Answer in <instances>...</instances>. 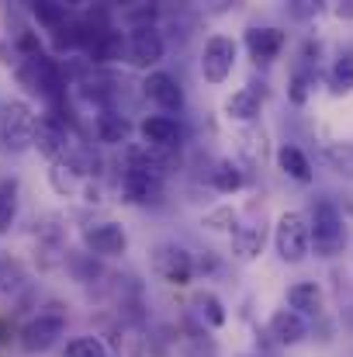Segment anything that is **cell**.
Here are the masks:
<instances>
[{"instance_id": "12", "label": "cell", "mask_w": 353, "mask_h": 357, "mask_svg": "<svg viewBox=\"0 0 353 357\" xmlns=\"http://www.w3.org/2000/svg\"><path fill=\"white\" fill-rule=\"evenodd\" d=\"M84 246L91 257H121L128 253V233L118 222H94L84 229Z\"/></svg>"}, {"instance_id": "30", "label": "cell", "mask_w": 353, "mask_h": 357, "mask_svg": "<svg viewBox=\"0 0 353 357\" xmlns=\"http://www.w3.org/2000/svg\"><path fill=\"white\" fill-rule=\"evenodd\" d=\"M66 357H111L101 337H77L66 344Z\"/></svg>"}, {"instance_id": "16", "label": "cell", "mask_w": 353, "mask_h": 357, "mask_svg": "<svg viewBox=\"0 0 353 357\" xmlns=\"http://www.w3.org/2000/svg\"><path fill=\"white\" fill-rule=\"evenodd\" d=\"M226 119L229 121H256L263 112V94L256 87H239L226 98Z\"/></svg>"}, {"instance_id": "6", "label": "cell", "mask_w": 353, "mask_h": 357, "mask_svg": "<svg viewBox=\"0 0 353 357\" xmlns=\"http://www.w3.org/2000/svg\"><path fill=\"white\" fill-rule=\"evenodd\" d=\"M149 264H152V274H156L159 281L173 284V288L191 284L194 274H198V271H194V253L184 250V246H177V243H159V246H152Z\"/></svg>"}, {"instance_id": "25", "label": "cell", "mask_w": 353, "mask_h": 357, "mask_svg": "<svg viewBox=\"0 0 353 357\" xmlns=\"http://www.w3.org/2000/svg\"><path fill=\"white\" fill-rule=\"evenodd\" d=\"M322 160L333 174L340 177H353V142H329L322 149Z\"/></svg>"}, {"instance_id": "5", "label": "cell", "mask_w": 353, "mask_h": 357, "mask_svg": "<svg viewBox=\"0 0 353 357\" xmlns=\"http://www.w3.org/2000/svg\"><path fill=\"white\" fill-rule=\"evenodd\" d=\"M35 125L38 115L31 112V105L24 101H7L0 108V142L10 153H24L35 146Z\"/></svg>"}, {"instance_id": "24", "label": "cell", "mask_w": 353, "mask_h": 357, "mask_svg": "<svg viewBox=\"0 0 353 357\" xmlns=\"http://www.w3.org/2000/svg\"><path fill=\"white\" fill-rule=\"evenodd\" d=\"M212 184H215V191H222V195H235V191L246 184V174L235 167L233 160H219L215 170H212Z\"/></svg>"}, {"instance_id": "13", "label": "cell", "mask_w": 353, "mask_h": 357, "mask_svg": "<svg viewBox=\"0 0 353 357\" xmlns=\"http://www.w3.org/2000/svg\"><path fill=\"white\" fill-rule=\"evenodd\" d=\"M139 135L146 149H177L180 146V121L170 115H146L139 121Z\"/></svg>"}, {"instance_id": "14", "label": "cell", "mask_w": 353, "mask_h": 357, "mask_svg": "<svg viewBox=\"0 0 353 357\" xmlns=\"http://www.w3.org/2000/svg\"><path fill=\"white\" fill-rule=\"evenodd\" d=\"M242 42H246V49H249V56H253L256 63H274V59L281 56L288 35H284L281 28L263 24V28H246V38H242Z\"/></svg>"}, {"instance_id": "7", "label": "cell", "mask_w": 353, "mask_h": 357, "mask_svg": "<svg viewBox=\"0 0 353 357\" xmlns=\"http://www.w3.org/2000/svg\"><path fill=\"white\" fill-rule=\"evenodd\" d=\"M235 56H239V45L233 35H212L201 49V77L212 87L226 84L235 70Z\"/></svg>"}, {"instance_id": "21", "label": "cell", "mask_w": 353, "mask_h": 357, "mask_svg": "<svg viewBox=\"0 0 353 357\" xmlns=\"http://www.w3.org/2000/svg\"><path fill=\"white\" fill-rule=\"evenodd\" d=\"M121 52H125V38H121V31H115V28L101 31L91 42V49H87L91 63H115V59H121Z\"/></svg>"}, {"instance_id": "2", "label": "cell", "mask_w": 353, "mask_h": 357, "mask_svg": "<svg viewBox=\"0 0 353 357\" xmlns=\"http://www.w3.org/2000/svg\"><path fill=\"white\" fill-rule=\"evenodd\" d=\"M121 195L132 205H156L163 198V170L149 160V153H132L121 170Z\"/></svg>"}, {"instance_id": "22", "label": "cell", "mask_w": 353, "mask_h": 357, "mask_svg": "<svg viewBox=\"0 0 353 357\" xmlns=\"http://www.w3.org/2000/svg\"><path fill=\"white\" fill-rule=\"evenodd\" d=\"M31 14H35V21H38L42 28H49V31H63V28L73 21V17H70V3H56V0L35 3Z\"/></svg>"}, {"instance_id": "29", "label": "cell", "mask_w": 353, "mask_h": 357, "mask_svg": "<svg viewBox=\"0 0 353 357\" xmlns=\"http://www.w3.org/2000/svg\"><path fill=\"white\" fill-rule=\"evenodd\" d=\"M312 87H315V73L312 70H295L291 80H288V101L291 105H305L312 98Z\"/></svg>"}, {"instance_id": "20", "label": "cell", "mask_w": 353, "mask_h": 357, "mask_svg": "<svg viewBox=\"0 0 353 357\" xmlns=\"http://www.w3.org/2000/svg\"><path fill=\"white\" fill-rule=\"evenodd\" d=\"M277 167L291 177V181H298V184H308L312 181V160L298 149V146H281L277 149Z\"/></svg>"}, {"instance_id": "32", "label": "cell", "mask_w": 353, "mask_h": 357, "mask_svg": "<svg viewBox=\"0 0 353 357\" xmlns=\"http://www.w3.org/2000/svg\"><path fill=\"white\" fill-rule=\"evenodd\" d=\"M288 10H291V17H315V14L322 10V3H312V0H298V3H291Z\"/></svg>"}, {"instance_id": "33", "label": "cell", "mask_w": 353, "mask_h": 357, "mask_svg": "<svg viewBox=\"0 0 353 357\" xmlns=\"http://www.w3.org/2000/svg\"><path fill=\"white\" fill-rule=\"evenodd\" d=\"M333 10H336V17H343V21H353V0H350V3H336Z\"/></svg>"}, {"instance_id": "10", "label": "cell", "mask_w": 353, "mask_h": 357, "mask_svg": "<svg viewBox=\"0 0 353 357\" xmlns=\"http://www.w3.org/2000/svg\"><path fill=\"white\" fill-rule=\"evenodd\" d=\"M142 94L159 108V112H180L184 108V87H180V80L173 77V73H166V70H152V73H146V80H142Z\"/></svg>"}, {"instance_id": "17", "label": "cell", "mask_w": 353, "mask_h": 357, "mask_svg": "<svg viewBox=\"0 0 353 357\" xmlns=\"http://www.w3.org/2000/svg\"><path fill=\"white\" fill-rule=\"evenodd\" d=\"M94 135L104 146H121L132 135V121L125 119L121 112H115V108H101L97 119H94Z\"/></svg>"}, {"instance_id": "31", "label": "cell", "mask_w": 353, "mask_h": 357, "mask_svg": "<svg viewBox=\"0 0 353 357\" xmlns=\"http://www.w3.org/2000/svg\"><path fill=\"white\" fill-rule=\"evenodd\" d=\"M201 226H205V229H215V233H229V236H233V229L239 226V222H235V208L233 205H219V208H212V212L201 219Z\"/></svg>"}, {"instance_id": "9", "label": "cell", "mask_w": 353, "mask_h": 357, "mask_svg": "<svg viewBox=\"0 0 353 357\" xmlns=\"http://www.w3.org/2000/svg\"><path fill=\"white\" fill-rule=\"evenodd\" d=\"M66 330V316L63 312H38L35 319H28L21 326V347L28 354H42L49 351Z\"/></svg>"}, {"instance_id": "27", "label": "cell", "mask_w": 353, "mask_h": 357, "mask_svg": "<svg viewBox=\"0 0 353 357\" xmlns=\"http://www.w3.org/2000/svg\"><path fill=\"white\" fill-rule=\"evenodd\" d=\"M329 91L333 94H350L353 91V52H340L336 63L329 66Z\"/></svg>"}, {"instance_id": "18", "label": "cell", "mask_w": 353, "mask_h": 357, "mask_svg": "<svg viewBox=\"0 0 353 357\" xmlns=\"http://www.w3.org/2000/svg\"><path fill=\"white\" fill-rule=\"evenodd\" d=\"M233 257L239 260H253V257H260L263 253V243H267V229L260 226V222H242V226H235L233 229Z\"/></svg>"}, {"instance_id": "4", "label": "cell", "mask_w": 353, "mask_h": 357, "mask_svg": "<svg viewBox=\"0 0 353 357\" xmlns=\"http://www.w3.org/2000/svg\"><path fill=\"white\" fill-rule=\"evenodd\" d=\"M17 80H21V87H28L31 94H42V98H59L63 87H66L63 66H59L49 52H38V56L21 59Z\"/></svg>"}, {"instance_id": "8", "label": "cell", "mask_w": 353, "mask_h": 357, "mask_svg": "<svg viewBox=\"0 0 353 357\" xmlns=\"http://www.w3.org/2000/svg\"><path fill=\"white\" fill-rule=\"evenodd\" d=\"M125 52H128V63L139 66V70H149V66H159L163 56H166V38L163 31L152 24V28H132L128 38H125Z\"/></svg>"}, {"instance_id": "26", "label": "cell", "mask_w": 353, "mask_h": 357, "mask_svg": "<svg viewBox=\"0 0 353 357\" xmlns=\"http://www.w3.org/2000/svg\"><path fill=\"white\" fill-rule=\"evenodd\" d=\"M80 177H84V170L77 163H66V160L52 163V170H49V181H52V188L59 195H73L80 188Z\"/></svg>"}, {"instance_id": "35", "label": "cell", "mask_w": 353, "mask_h": 357, "mask_svg": "<svg viewBox=\"0 0 353 357\" xmlns=\"http://www.w3.org/2000/svg\"><path fill=\"white\" fill-rule=\"evenodd\" d=\"M239 357H267V354H260V351H249V354H239Z\"/></svg>"}, {"instance_id": "23", "label": "cell", "mask_w": 353, "mask_h": 357, "mask_svg": "<svg viewBox=\"0 0 353 357\" xmlns=\"http://www.w3.org/2000/svg\"><path fill=\"white\" fill-rule=\"evenodd\" d=\"M17 195H21L17 177H3L0 181V236L10 233V226L17 219Z\"/></svg>"}, {"instance_id": "34", "label": "cell", "mask_w": 353, "mask_h": 357, "mask_svg": "<svg viewBox=\"0 0 353 357\" xmlns=\"http://www.w3.org/2000/svg\"><path fill=\"white\" fill-rule=\"evenodd\" d=\"M343 323H347V326H350V330H353V302H350V305H347V309H343Z\"/></svg>"}, {"instance_id": "3", "label": "cell", "mask_w": 353, "mask_h": 357, "mask_svg": "<svg viewBox=\"0 0 353 357\" xmlns=\"http://www.w3.org/2000/svg\"><path fill=\"white\" fill-rule=\"evenodd\" d=\"M274 250L284 264H301L312 253V229H308V215L291 208L281 212L277 226H274Z\"/></svg>"}, {"instance_id": "19", "label": "cell", "mask_w": 353, "mask_h": 357, "mask_svg": "<svg viewBox=\"0 0 353 357\" xmlns=\"http://www.w3.org/2000/svg\"><path fill=\"white\" fill-rule=\"evenodd\" d=\"M288 309L298 316H319L322 312V288L315 281H298L288 288Z\"/></svg>"}, {"instance_id": "28", "label": "cell", "mask_w": 353, "mask_h": 357, "mask_svg": "<svg viewBox=\"0 0 353 357\" xmlns=\"http://www.w3.org/2000/svg\"><path fill=\"white\" fill-rule=\"evenodd\" d=\"M194 305H198L201 319H205L212 330L226 326V305H222V298H219V295H212V291H201V295L194 298Z\"/></svg>"}, {"instance_id": "11", "label": "cell", "mask_w": 353, "mask_h": 357, "mask_svg": "<svg viewBox=\"0 0 353 357\" xmlns=\"http://www.w3.org/2000/svg\"><path fill=\"white\" fill-rule=\"evenodd\" d=\"M35 149H38L42 156H49L52 163L70 160V132H66V125L56 119V115H38V125H35Z\"/></svg>"}, {"instance_id": "1", "label": "cell", "mask_w": 353, "mask_h": 357, "mask_svg": "<svg viewBox=\"0 0 353 357\" xmlns=\"http://www.w3.org/2000/svg\"><path fill=\"white\" fill-rule=\"evenodd\" d=\"M308 229H312V250L315 257H340L347 250V222L340 215V208L329 198H319L312 215H308Z\"/></svg>"}, {"instance_id": "15", "label": "cell", "mask_w": 353, "mask_h": 357, "mask_svg": "<svg viewBox=\"0 0 353 357\" xmlns=\"http://www.w3.org/2000/svg\"><path fill=\"white\" fill-rule=\"evenodd\" d=\"M267 333L274 337V344L295 347V344H301V340L308 337V323H305V316H298V312H291V309H277V312L270 316Z\"/></svg>"}]
</instances>
